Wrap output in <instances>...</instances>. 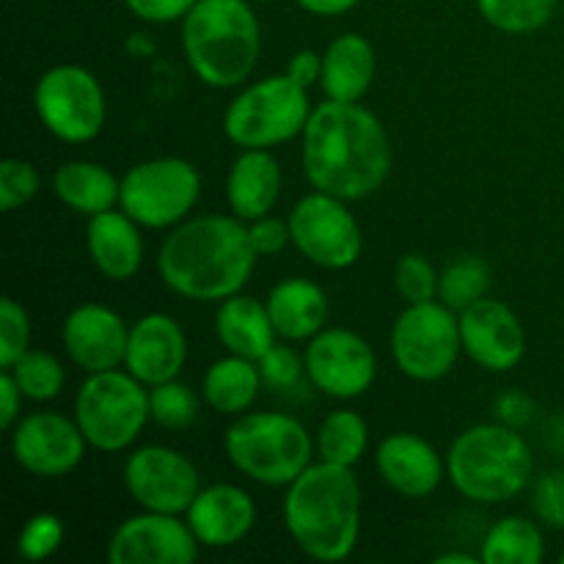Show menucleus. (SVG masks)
<instances>
[{
  "mask_svg": "<svg viewBox=\"0 0 564 564\" xmlns=\"http://www.w3.org/2000/svg\"><path fill=\"white\" fill-rule=\"evenodd\" d=\"M303 174L314 191L345 202H361L389 180V132L378 116L358 102H319L303 130Z\"/></svg>",
  "mask_w": 564,
  "mask_h": 564,
  "instance_id": "obj_1",
  "label": "nucleus"
},
{
  "mask_svg": "<svg viewBox=\"0 0 564 564\" xmlns=\"http://www.w3.org/2000/svg\"><path fill=\"white\" fill-rule=\"evenodd\" d=\"M257 248L237 215H198L182 220L158 253L160 279L187 301H226L242 292L257 268Z\"/></svg>",
  "mask_w": 564,
  "mask_h": 564,
  "instance_id": "obj_2",
  "label": "nucleus"
},
{
  "mask_svg": "<svg viewBox=\"0 0 564 564\" xmlns=\"http://www.w3.org/2000/svg\"><path fill=\"white\" fill-rule=\"evenodd\" d=\"M284 523L306 556L345 562L361 534V485L352 468L312 463L286 488Z\"/></svg>",
  "mask_w": 564,
  "mask_h": 564,
  "instance_id": "obj_3",
  "label": "nucleus"
},
{
  "mask_svg": "<svg viewBox=\"0 0 564 564\" xmlns=\"http://www.w3.org/2000/svg\"><path fill=\"white\" fill-rule=\"evenodd\" d=\"M182 50L209 88H237L257 69L262 28L246 0H198L182 20Z\"/></svg>",
  "mask_w": 564,
  "mask_h": 564,
  "instance_id": "obj_4",
  "label": "nucleus"
},
{
  "mask_svg": "<svg viewBox=\"0 0 564 564\" xmlns=\"http://www.w3.org/2000/svg\"><path fill=\"white\" fill-rule=\"evenodd\" d=\"M532 449L510 424H474L463 430L446 455V477L457 494L477 505H505L527 490Z\"/></svg>",
  "mask_w": 564,
  "mask_h": 564,
  "instance_id": "obj_5",
  "label": "nucleus"
},
{
  "mask_svg": "<svg viewBox=\"0 0 564 564\" xmlns=\"http://www.w3.org/2000/svg\"><path fill=\"white\" fill-rule=\"evenodd\" d=\"M226 457L242 477L268 488H290L314 457L308 430L290 413H242L224 438Z\"/></svg>",
  "mask_w": 564,
  "mask_h": 564,
  "instance_id": "obj_6",
  "label": "nucleus"
},
{
  "mask_svg": "<svg viewBox=\"0 0 564 564\" xmlns=\"http://www.w3.org/2000/svg\"><path fill=\"white\" fill-rule=\"evenodd\" d=\"M308 116V88L284 72L242 88L226 108L224 132L240 149H273L303 135Z\"/></svg>",
  "mask_w": 564,
  "mask_h": 564,
  "instance_id": "obj_7",
  "label": "nucleus"
},
{
  "mask_svg": "<svg viewBox=\"0 0 564 564\" xmlns=\"http://www.w3.org/2000/svg\"><path fill=\"white\" fill-rule=\"evenodd\" d=\"M149 419V386L132 378L127 369L88 375L75 397V422L80 424L88 446L97 452H121L132 446Z\"/></svg>",
  "mask_w": 564,
  "mask_h": 564,
  "instance_id": "obj_8",
  "label": "nucleus"
},
{
  "mask_svg": "<svg viewBox=\"0 0 564 564\" xmlns=\"http://www.w3.org/2000/svg\"><path fill=\"white\" fill-rule=\"evenodd\" d=\"M463 352L460 314L441 301L408 303L391 328L397 369L416 383H435L457 367Z\"/></svg>",
  "mask_w": 564,
  "mask_h": 564,
  "instance_id": "obj_9",
  "label": "nucleus"
},
{
  "mask_svg": "<svg viewBox=\"0 0 564 564\" xmlns=\"http://www.w3.org/2000/svg\"><path fill=\"white\" fill-rule=\"evenodd\" d=\"M202 196L198 169L185 158H154L121 176L119 207L143 229H174Z\"/></svg>",
  "mask_w": 564,
  "mask_h": 564,
  "instance_id": "obj_10",
  "label": "nucleus"
},
{
  "mask_svg": "<svg viewBox=\"0 0 564 564\" xmlns=\"http://www.w3.org/2000/svg\"><path fill=\"white\" fill-rule=\"evenodd\" d=\"M33 110L44 130L64 143L94 141L108 119V102L97 75L77 64L53 66L39 77Z\"/></svg>",
  "mask_w": 564,
  "mask_h": 564,
  "instance_id": "obj_11",
  "label": "nucleus"
},
{
  "mask_svg": "<svg viewBox=\"0 0 564 564\" xmlns=\"http://www.w3.org/2000/svg\"><path fill=\"white\" fill-rule=\"evenodd\" d=\"M292 246L312 264L323 270H347L364 251V235L358 220L347 209L345 198L314 191L297 198L286 218Z\"/></svg>",
  "mask_w": 564,
  "mask_h": 564,
  "instance_id": "obj_12",
  "label": "nucleus"
},
{
  "mask_svg": "<svg viewBox=\"0 0 564 564\" xmlns=\"http://www.w3.org/2000/svg\"><path fill=\"white\" fill-rule=\"evenodd\" d=\"M124 488L141 510L185 516L202 490V477L191 457L171 446H141L124 463Z\"/></svg>",
  "mask_w": 564,
  "mask_h": 564,
  "instance_id": "obj_13",
  "label": "nucleus"
},
{
  "mask_svg": "<svg viewBox=\"0 0 564 564\" xmlns=\"http://www.w3.org/2000/svg\"><path fill=\"white\" fill-rule=\"evenodd\" d=\"M303 361L308 383L334 400H356L367 394L378 378L372 345L347 328L319 330L314 339H308Z\"/></svg>",
  "mask_w": 564,
  "mask_h": 564,
  "instance_id": "obj_14",
  "label": "nucleus"
},
{
  "mask_svg": "<svg viewBox=\"0 0 564 564\" xmlns=\"http://www.w3.org/2000/svg\"><path fill=\"white\" fill-rule=\"evenodd\" d=\"M86 446L80 424L53 411L28 413L11 427V455L33 477H66L83 463Z\"/></svg>",
  "mask_w": 564,
  "mask_h": 564,
  "instance_id": "obj_15",
  "label": "nucleus"
},
{
  "mask_svg": "<svg viewBox=\"0 0 564 564\" xmlns=\"http://www.w3.org/2000/svg\"><path fill=\"white\" fill-rule=\"evenodd\" d=\"M198 538L187 518L171 512L132 516L121 523L108 543L110 564H191L198 560Z\"/></svg>",
  "mask_w": 564,
  "mask_h": 564,
  "instance_id": "obj_16",
  "label": "nucleus"
},
{
  "mask_svg": "<svg viewBox=\"0 0 564 564\" xmlns=\"http://www.w3.org/2000/svg\"><path fill=\"white\" fill-rule=\"evenodd\" d=\"M463 352L488 372H510L527 356V330L507 303L485 295L460 312Z\"/></svg>",
  "mask_w": 564,
  "mask_h": 564,
  "instance_id": "obj_17",
  "label": "nucleus"
},
{
  "mask_svg": "<svg viewBox=\"0 0 564 564\" xmlns=\"http://www.w3.org/2000/svg\"><path fill=\"white\" fill-rule=\"evenodd\" d=\"M66 356L86 375L124 367L130 328L113 308L102 303H83L72 308L61 328Z\"/></svg>",
  "mask_w": 564,
  "mask_h": 564,
  "instance_id": "obj_18",
  "label": "nucleus"
},
{
  "mask_svg": "<svg viewBox=\"0 0 564 564\" xmlns=\"http://www.w3.org/2000/svg\"><path fill=\"white\" fill-rule=\"evenodd\" d=\"M187 361V339L171 314L152 312L132 323L127 339L124 369L143 386H160L180 378Z\"/></svg>",
  "mask_w": 564,
  "mask_h": 564,
  "instance_id": "obj_19",
  "label": "nucleus"
},
{
  "mask_svg": "<svg viewBox=\"0 0 564 564\" xmlns=\"http://www.w3.org/2000/svg\"><path fill=\"white\" fill-rule=\"evenodd\" d=\"M378 471L394 494L427 499L446 477V460L430 441L416 433H391L378 446Z\"/></svg>",
  "mask_w": 564,
  "mask_h": 564,
  "instance_id": "obj_20",
  "label": "nucleus"
},
{
  "mask_svg": "<svg viewBox=\"0 0 564 564\" xmlns=\"http://www.w3.org/2000/svg\"><path fill=\"white\" fill-rule=\"evenodd\" d=\"M185 518L204 549H231L251 534L257 505L248 490L220 482L198 490Z\"/></svg>",
  "mask_w": 564,
  "mask_h": 564,
  "instance_id": "obj_21",
  "label": "nucleus"
},
{
  "mask_svg": "<svg viewBox=\"0 0 564 564\" xmlns=\"http://www.w3.org/2000/svg\"><path fill=\"white\" fill-rule=\"evenodd\" d=\"M281 165L270 149H242L226 176V202L231 215L246 224L270 215L281 196Z\"/></svg>",
  "mask_w": 564,
  "mask_h": 564,
  "instance_id": "obj_22",
  "label": "nucleus"
},
{
  "mask_svg": "<svg viewBox=\"0 0 564 564\" xmlns=\"http://www.w3.org/2000/svg\"><path fill=\"white\" fill-rule=\"evenodd\" d=\"M91 262L105 279L130 281L143 264L141 226L124 209H108L88 218L86 231Z\"/></svg>",
  "mask_w": 564,
  "mask_h": 564,
  "instance_id": "obj_23",
  "label": "nucleus"
},
{
  "mask_svg": "<svg viewBox=\"0 0 564 564\" xmlns=\"http://www.w3.org/2000/svg\"><path fill=\"white\" fill-rule=\"evenodd\" d=\"M264 303H268L275 334L286 341L314 339L330 317V303L323 286L301 275L279 281Z\"/></svg>",
  "mask_w": 564,
  "mask_h": 564,
  "instance_id": "obj_24",
  "label": "nucleus"
},
{
  "mask_svg": "<svg viewBox=\"0 0 564 564\" xmlns=\"http://www.w3.org/2000/svg\"><path fill=\"white\" fill-rule=\"evenodd\" d=\"M375 69L378 58L369 39L361 33H341L325 47L319 88L336 102H358L372 88Z\"/></svg>",
  "mask_w": 564,
  "mask_h": 564,
  "instance_id": "obj_25",
  "label": "nucleus"
},
{
  "mask_svg": "<svg viewBox=\"0 0 564 564\" xmlns=\"http://www.w3.org/2000/svg\"><path fill=\"white\" fill-rule=\"evenodd\" d=\"M215 334L226 350L251 358V361H259L279 336L273 319H270L268 303L242 295V292L220 301L218 314H215Z\"/></svg>",
  "mask_w": 564,
  "mask_h": 564,
  "instance_id": "obj_26",
  "label": "nucleus"
},
{
  "mask_svg": "<svg viewBox=\"0 0 564 564\" xmlns=\"http://www.w3.org/2000/svg\"><path fill=\"white\" fill-rule=\"evenodd\" d=\"M53 191L58 202L91 218V215L108 213L119 204L121 180H116L110 169L91 163V160H69L55 171Z\"/></svg>",
  "mask_w": 564,
  "mask_h": 564,
  "instance_id": "obj_27",
  "label": "nucleus"
},
{
  "mask_svg": "<svg viewBox=\"0 0 564 564\" xmlns=\"http://www.w3.org/2000/svg\"><path fill=\"white\" fill-rule=\"evenodd\" d=\"M262 383V369L257 361L229 352L207 369L202 397L220 416H242L257 402Z\"/></svg>",
  "mask_w": 564,
  "mask_h": 564,
  "instance_id": "obj_28",
  "label": "nucleus"
},
{
  "mask_svg": "<svg viewBox=\"0 0 564 564\" xmlns=\"http://www.w3.org/2000/svg\"><path fill=\"white\" fill-rule=\"evenodd\" d=\"M485 564H540L545 560L543 532L523 516H510L494 523L479 551Z\"/></svg>",
  "mask_w": 564,
  "mask_h": 564,
  "instance_id": "obj_29",
  "label": "nucleus"
},
{
  "mask_svg": "<svg viewBox=\"0 0 564 564\" xmlns=\"http://www.w3.org/2000/svg\"><path fill=\"white\" fill-rule=\"evenodd\" d=\"M369 446V424L356 411H334L317 430L319 460L352 468Z\"/></svg>",
  "mask_w": 564,
  "mask_h": 564,
  "instance_id": "obj_30",
  "label": "nucleus"
},
{
  "mask_svg": "<svg viewBox=\"0 0 564 564\" xmlns=\"http://www.w3.org/2000/svg\"><path fill=\"white\" fill-rule=\"evenodd\" d=\"M560 0H477V9L496 31L523 36L549 25Z\"/></svg>",
  "mask_w": 564,
  "mask_h": 564,
  "instance_id": "obj_31",
  "label": "nucleus"
},
{
  "mask_svg": "<svg viewBox=\"0 0 564 564\" xmlns=\"http://www.w3.org/2000/svg\"><path fill=\"white\" fill-rule=\"evenodd\" d=\"M490 290V268L479 257H460L441 273L438 297L457 314L482 301Z\"/></svg>",
  "mask_w": 564,
  "mask_h": 564,
  "instance_id": "obj_32",
  "label": "nucleus"
},
{
  "mask_svg": "<svg viewBox=\"0 0 564 564\" xmlns=\"http://www.w3.org/2000/svg\"><path fill=\"white\" fill-rule=\"evenodd\" d=\"M20 386L22 397L31 402H50L61 397L66 386V369L53 352L28 350L14 367L9 369Z\"/></svg>",
  "mask_w": 564,
  "mask_h": 564,
  "instance_id": "obj_33",
  "label": "nucleus"
},
{
  "mask_svg": "<svg viewBox=\"0 0 564 564\" xmlns=\"http://www.w3.org/2000/svg\"><path fill=\"white\" fill-rule=\"evenodd\" d=\"M149 411L152 419L165 430H185L198 419V397L191 386L180 380H165V383L149 389Z\"/></svg>",
  "mask_w": 564,
  "mask_h": 564,
  "instance_id": "obj_34",
  "label": "nucleus"
},
{
  "mask_svg": "<svg viewBox=\"0 0 564 564\" xmlns=\"http://www.w3.org/2000/svg\"><path fill=\"white\" fill-rule=\"evenodd\" d=\"M66 527L55 512H36L25 521L17 538V551L28 562H44L64 545Z\"/></svg>",
  "mask_w": 564,
  "mask_h": 564,
  "instance_id": "obj_35",
  "label": "nucleus"
},
{
  "mask_svg": "<svg viewBox=\"0 0 564 564\" xmlns=\"http://www.w3.org/2000/svg\"><path fill=\"white\" fill-rule=\"evenodd\" d=\"M441 275L430 264V259L419 253H405L394 268V286L405 303H427L438 297Z\"/></svg>",
  "mask_w": 564,
  "mask_h": 564,
  "instance_id": "obj_36",
  "label": "nucleus"
},
{
  "mask_svg": "<svg viewBox=\"0 0 564 564\" xmlns=\"http://www.w3.org/2000/svg\"><path fill=\"white\" fill-rule=\"evenodd\" d=\"M31 345V317L14 297L0 301V369H11Z\"/></svg>",
  "mask_w": 564,
  "mask_h": 564,
  "instance_id": "obj_37",
  "label": "nucleus"
},
{
  "mask_svg": "<svg viewBox=\"0 0 564 564\" xmlns=\"http://www.w3.org/2000/svg\"><path fill=\"white\" fill-rule=\"evenodd\" d=\"M39 187H42V174L33 163L20 158H9L0 163V209L3 213L25 207L31 198H36Z\"/></svg>",
  "mask_w": 564,
  "mask_h": 564,
  "instance_id": "obj_38",
  "label": "nucleus"
},
{
  "mask_svg": "<svg viewBox=\"0 0 564 564\" xmlns=\"http://www.w3.org/2000/svg\"><path fill=\"white\" fill-rule=\"evenodd\" d=\"M257 364L262 369L264 386L273 391H292L306 378V361L286 345H273Z\"/></svg>",
  "mask_w": 564,
  "mask_h": 564,
  "instance_id": "obj_39",
  "label": "nucleus"
},
{
  "mask_svg": "<svg viewBox=\"0 0 564 564\" xmlns=\"http://www.w3.org/2000/svg\"><path fill=\"white\" fill-rule=\"evenodd\" d=\"M532 507L540 521L564 529V471H545L534 482Z\"/></svg>",
  "mask_w": 564,
  "mask_h": 564,
  "instance_id": "obj_40",
  "label": "nucleus"
},
{
  "mask_svg": "<svg viewBox=\"0 0 564 564\" xmlns=\"http://www.w3.org/2000/svg\"><path fill=\"white\" fill-rule=\"evenodd\" d=\"M198 0H124L127 11L149 25H169V22L185 20L187 11Z\"/></svg>",
  "mask_w": 564,
  "mask_h": 564,
  "instance_id": "obj_41",
  "label": "nucleus"
},
{
  "mask_svg": "<svg viewBox=\"0 0 564 564\" xmlns=\"http://www.w3.org/2000/svg\"><path fill=\"white\" fill-rule=\"evenodd\" d=\"M248 231H251V242L259 257H279L292 242L290 224L281 218H273V215H264V218L253 220L248 226Z\"/></svg>",
  "mask_w": 564,
  "mask_h": 564,
  "instance_id": "obj_42",
  "label": "nucleus"
},
{
  "mask_svg": "<svg viewBox=\"0 0 564 564\" xmlns=\"http://www.w3.org/2000/svg\"><path fill=\"white\" fill-rule=\"evenodd\" d=\"M534 416V402L529 400L521 391H507L496 400V419L501 424H510V427H523L527 422H532Z\"/></svg>",
  "mask_w": 564,
  "mask_h": 564,
  "instance_id": "obj_43",
  "label": "nucleus"
},
{
  "mask_svg": "<svg viewBox=\"0 0 564 564\" xmlns=\"http://www.w3.org/2000/svg\"><path fill=\"white\" fill-rule=\"evenodd\" d=\"M22 400H25V397H22L14 375H11L9 369H0V427L9 430V433L11 427L22 419L20 416Z\"/></svg>",
  "mask_w": 564,
  "mask_h": 564,
  "instance_id": "obj_44",
  "label": "nucleus"
},
{
  "mask_svg": "<svg viewBox=\"0 0 564 564\" xmlns=\"http://www.w3.org/2000/svg\"><path fill=\"white\" fill-rule=\"evenodd\" d=\"M286 75L303 88H312L314 83H319L323 77V55L314 53V50H297L292 55L290 66H286Z\"/></svg>",
  "mask_w": 564,
  "mask_h": 564,
  "instance_id": "obj_45",
  "label": "nucleus"
},
{
  "mask_svg": "<svg viewBox=\"0 0 564 564\" xmlns=\"http://www.w3.org/2000/svg\"><path fill=\"white\" fill-rule=\"evenodd\" d=\"M295 3L314 17H341L356 9L358 0H295Z\"/></svg>",
  "mask_w": 564,
  "mask_h": 564,
  "instance_id": "obj_46",
  "label": "nucleus"
},
{
  "mask_svg": "<svg viewBox=\"0 0 564 564\" xmlns=\"http://www.w3.org/2000/svg\"><path fill=\"white\" fill-rule=\"evenodd\" d=\"M482 556H471L466 551H446V554L435 556V564H479Z\"/></svg>",
  "mask_w": 564,
  "mask_h": 564,
  "instance_id": "obj_47",
  "label": "nucleus"
},
{
  "mask_svg": "<svg viewBox=\"0 0 564 564\" xmlns=\"http://www.w3.org/2000/svg\"><path fill=\"white\" fill-rule=\"evenodd\" d=\"M127 50H130L132 55H149L154 50V44L149 42V39L143 36V33H135V36H132L130 42H127Z\"/></svg>",
  "mask_w": 564,
  "mask_h": 564,
  "instance_id": "obj_48",
  "label": "nucleus"
},
{
  "mask_svg": "<svg viewBox=\"0 0 564 564\" xmlns=\"http://www.w3.org/2000/svg\"><path fill=\"white\" fill-rule=\"evenodd\" d=\"M560 562H562V564H564V554H562V556H560Z\"/></svg>",
  "mask_w": 564,
  "mask_h": 564,
  "instance_id": "obj_49",
  "label": "nucleus"
}]
</instances>
